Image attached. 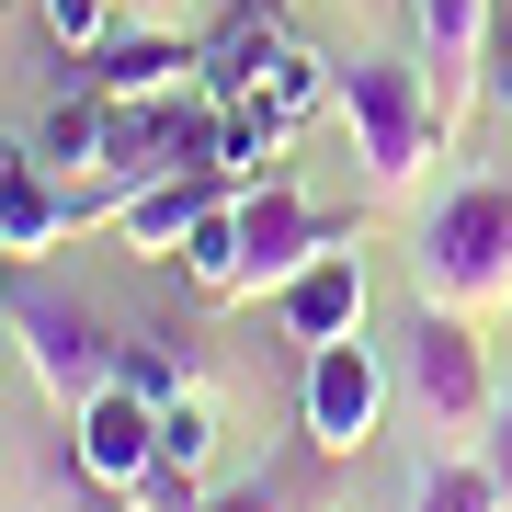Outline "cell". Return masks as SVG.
<instances>
[{
  "mask_svg": "<svg viewBox=\"0 0 512 512\" xmlns=\"http://www.w3.org/2000/svg\"><path fill=\"white\" fill-rule=\"evenodd\" d=\"M69 228H80V217H69V194L46 183V160H23L12 183H0V239H12V251H57Z\"/></svg>",
  "mask_w": 512,
  "mask_h": 512,
  "instance_id": "7c38bea8",
  "label": "cell"
},
{
  "mask_svg": "<svg viewBox=\"0 0 512 512\" xmlns=\"http://www.w3.org/2000/svg\"><path fill=\"white\" fill-rule=\"evenodd\" d=\"M399 387H410L433 421H478V410H490V353H478V319L421 296L410 330H399Z\"/></svg>",
  "mask_w": 512,
  "mask_h": 512,
  "instance_id": "277c9868",
  "label": "cell"
},
{
  "mask_svg": "<svg viewBox=\"0 0 512 512\" xmlns=\"http://www.w3.org/2000/svg\"><path fill=\"white\" fill-rule=\"evenodd\" d=\"M501 114H512V80H501Z\"/></svg>",
  "mask_w": 512,
  "mask_h": 512,
  "instance_id": "cb8c5ba5",
  "label": "cell"
},
{
  "mask_svg": "<svg viewBox=\"0 0 512 512\" xmlns=\"http://www.w3.org/2000/svg\"><path fill=\"white\" fill-rule=\"evenodd\" d=\"M46 35L69 46V57H80V46H103V0H46Z\"/></svg>",
  "mask_w": 512,
  "mask_h": 512,
  "instance_id": "ac0fdd59",
  "label": "cell"
},
{
  "mask_svg": "<svg viewBox=\"0 0 512 512\" xmlns=\"http://www.w3.org/2000/svg\"><path fill=\"white\" fill-rule=\"evenodd\" d=\"M12 342H23V365L46 376V399H57V410H80L92 387H114V376H126V342H114L92 308L46 296V285H23V296H12Z\"/></svg>",
  "mask_w": 512,
  "mask_h": 512,
  "instance_id": "3957f363",
  "label": "cell"
},
{
  "mask_svg": "<svg viewBox=\"0 0 512 512\" xmlns=\"http://www.w3.org/2000/svg\"><path fill=\"white\" fill-rule=\"evenodd\" d=\"M12 171H23V148H12V137H0V183H12Z\"/></svg>",
  "mask_w": 512,
  "mask_h": 512,
  "instance_id": "44dd1931",
  "label": "cell"
},
{
  "mask_svg": "<svg viewBox=\"0 0 512 512\" xmlns=\"http://www.w3.org/2000/svg\"><path fill=\"white\" fill-rule=\"evenodd\" d=\"M410 285L433 308H501L512 296V183H456L410 239Z\"/></svg>",
  "mask_w": 512,
  "mask_h": 512,
  "instance_id": "6da1fadb",
  "label": "cell"
},
{
  "mask_svg": "<svg viewBox=\"0 0 512 512\" xmlns=\"http://www.w3.org/2000/svg\"><path fill=\"white\" fill-rule=\"evenodd\" d=\"M342 126H353L365 183L376 194H410L421 160H433V137H444V103L421 92L410 57H353V69H342Z\"/></svg>",
  "mask_w": 512,
  "mask_h": 512,
  "instance_id": "7a4b0ae2",
  "label": "cell"
},
{
  "mask_svg": "<svg viewBox=\"0 0 512 512\" xmlns=\"http://www.w3.org/2000/svg\"><path fill=\"white\" fill-rule=\"evenodd\" d=\"M501 80H512V23H501Z\"/></svg>",
  "mask_w": 512,
  "mask_h": 512,
  "instance_id": "7402d4cb",
  "label": "cell"
},
{
  "mask_svg": "<svg viewBox=\"0 0 512 512\" xmlns=\"http://www.w3.org/2000/svg\"><path fill=\"white\" fill-rule=\"evenodd\" d=\"M410 512H512V501H501V467L490 456H444V467H421Z\"/></svg>",
  "mask_w": 512,
  "mask_h": 512,
  "instance_id": "5bb4252c",
  "label": "cell"
},
{
  "mask_svg": "<svg viewBox=\"0 0 512 512\" xmlns=\"http://www.w3.org/2000/svg\"><path fill=\"white\" fill-rule=\"evenodd\" d=\"M205 512H285L274 478H239V490H205Z\"/></svg>",
  "mask_w": 512,
  "mask_h": 512,
  "instance_id": "d6986e66",
  "label": "cell"
},
{
  "mask_svg": "<svg viewBox=\"0 0 512 512\" xmlns=\"http://www.w3.org/2000/svg\"><path fill=\"white\" fill-rule=\"evenodd\" d=\"M171 262H183V285H194V296H239V205H217V217H205Z\"/></svg>",
  "mask_w": 512,
  "mask_h": 512,
  "instance_id": "9a60e30c",
  "label": "cell"
},
{
  "mask_svg": "<svg viewBox=\"0 0 512 512\" xmlns=\"http://www.w3.org/2000/svg\"><path fill=\"white\" fill-rule=\"evenodd\" d=\"M69 421H80V433H69V456H80V478H103V490H126V478L160 456V399H137L126 376H114V387H92Z\"/></svg>",
  "mask_w": 512,
  "mask_h": 512,
  "instance_id": "52a82bcc",
  "label": "cell"
},
{
  "mask_svg": "<svg viewBox=\"0 0 512 512\" xmlns=\"http://www.w3.org/2000/svg\"><path fill=\"white\" fill-rule=\"evenodd\" d=\"M285 126H296V114H274V103H228L217 114V171H262L285 148Z\"/></svg>",
  "mask_w": 512,
  "mask_h": 512,
  "instance_id": "2e32d148",
  "label": "cell"
},
{
  "mask_svg": "<svg viewBox=\"0 0 512 512\" xmlns=\"http://www.w3.org/2000/svg\"><path fill=\"white\" fill-rule=\"evenodd\" d=\"M274 308H285V330H296L308 353H319V342H353V330H365V251H353V239L319 251L296 285H274Z\"/></svg>",
  "mask_w": 512,
  "mask_h": 512,
  "instance_id": "ba28073f",
  "label": "cell"
},
{
  "mask_svg": "<svg viewBox=\"0 0 512 512\" xmlns=\"http://www.w3.org/2000/svg\"><path fill=\"white\" fill-rule=\"evenodd\" d=\"M46 160H57V171L114 160V103H103V92H69V103L46 114Z\"/></svg>",
  "mask_w": 512,
  "mask_h": 512,
  "instance_id": "4fadbf2b",
  "label": "cell"
},
{
  "mask_svg": "<svg viewBox=\"0 0 512 512\" xmlns=\"http://www.w3.org/2000/svg\"><path fill=\"white\" fill-rule=\"evenodd\" d=\"M490 467H501V501H512V399L490 410Z\"/></svg>",
  "mask_w": 512,
  "mask_h": 512,
  "instance_id": "ffe728a7",
  "label": "cell"
},
{
  "mask_svg": "<svg viewBox=\"0 0 512 512\" xmlns=\"http://www.w3.org/2000/svg\"><path fill=\"white\" fill-rule=\"evenodd\" d=\"M205 444H217V410H205V399H171L160 410V456L171 467H205Z\"/></svg>",
  "mask_w": 512,
  "mask_h": 512,
  "instance_id": "e0dca14e",
  "label": "cell"
},
{
  "mask_svg": "<svg viewBox=\"0 0 512 512\" xmlns=\"http://www.w3.org/2000/svg\"><path fill=\"white\" fill-rule=\"evenodd\" d=\"M342 217H319L308 194H285V183H251L239 194V296H262V285H296L319 251H342Z\"/></svg>",
  "mask_w": 512,
  "mask_h": 512,
  "instance_id": "5b68a950",
  "label": "cell"
},
{
  "mask_svg": "<svg viewBox=\"0 0 512 512\" xmlns=\"http://www.w3.org/2000/svg\"><path fill=\"white\" fill-rule=\"evenodd\" d=\"M217 205H228V171L205 160V171H160V183H137L126 205H114V228H126L137 251H183V239L217 217Z\"/></svg>",
  "mask_w": 512,
  "mask_h": 512,
  "instance_id": "9c48e42d",
  "label": "cell"
},
{
  "mask_svg": "<svg viewBox=\"0 0 512 512\" xmlns=\"http://www.w3.org/2000/svg\"><path fill=\"white\" fill-rule=\"evenodd\" d=\"M421 23V57L444 69V126L467 114V80H478V35H490V0H410Z\"/></svg>",
  "mask_w": 512,
  "mask_h": 512,
  "instance_id": "8fae6325",
  "label": "cell"
},
{
  "mask_svg": "<svg viewBox=\"0 0 512 512\" xmlns=\"http://www.w3.org/2000/svg\"><path fill=\"white\" fill-rule=\"evenodd\" d=\"M92 512H137V501H92Z\"/></svg>",
  "mask_w": 512,
  "mask_h": 512,
  "instance_id": "603a6c76",
  "label": "cell"
},
{
  "mask_svg": "<svg viewBox=\"0 0 512 512\" xmlns=\"http://www.w3.org/2000/svg\"><path fill=\"white\" fill-rule=\"evenodd\" d=\"M0 262H12V239H0Z\"/></svg>",
  "mask_w": 512,
  "mask_h": 512,
  "instance_id": "d4e9b609",
  "label": "cell"
},
{
  "mask_svg": "<svg viewBox=\"0 0 512 512\" xmlns=\"http://www.w3.org/2000/svg\"><path fill=\"white\" fill-rule=\"evenodd\" d=\"M376 421H387L376 342H365V330H353V342H319V353H308V444H319V456H365Z\"/></svg>",
  "mask_w": 512,
  "mask_h": 512,
  "instance_id": "8992f818",
  "label": "cell"
},
{
  "mask_svg": "<svg viewBox=\"0 0 512 512\" xmlns=\"http://www.w3.org/2000/svg\"><path fill=\"white\" fill-rule=\"evenodd\" d=\"M194 57L171 46V35H103V46H80L69 57V92H103V103H148V92H171Z\"/></svg>",
  "mask_w": 512,
  "mask_h": 512,
  "instance_id": "30bf717a",
  "label": "cell"
}]
</instances>
